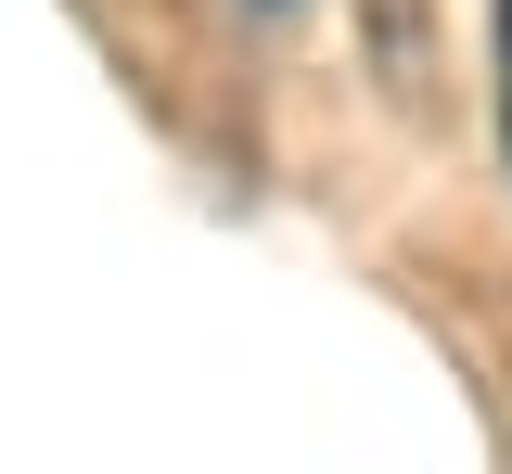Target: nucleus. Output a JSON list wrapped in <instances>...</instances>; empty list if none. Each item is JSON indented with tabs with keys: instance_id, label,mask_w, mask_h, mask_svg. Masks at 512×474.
<instances>
[{
	"instance_id": "nucleus-1",
	"label": "nucleus",
	"mask_w": 512,
	"mask_h": 474,
	"mask_svg": "<svg viewBox=\"0 0 512 474\" xmlns=\"http://www.w3.org/2000/svg\"><path fill=\"white\" fill-rule=\"evenodd\" d=\"M500 129H512V0H500Z\"/></svg>"
},
{
	"instance_id": "nucleus-2",
	"label": "nucleus",
	"mask_w": 512,
	"mask_h": 474,
	"mask_svg": "<svg viewBox=\"0 0 512 474\" xmlns=\"http://www.w3.org/2000/svg\"><path fill=\"white\" fill-rule=\"evenodd\" d=\"M500 474H512V462H500Z\"/></svg>"
}]
</instances>
